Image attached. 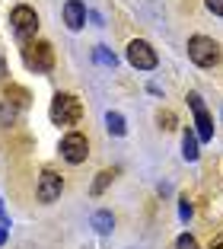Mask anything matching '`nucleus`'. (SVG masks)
Listing matches in <instances>:
<instances>
[{
    "label": "nucleus",
    "instance_id": "20",
    "mask_svg": "<svg viewBox=\"0 0 223 249\" xmlns=\"http://www.w3.org/2000/svg\"><path fill=\"white\" fill-rule=\"evenodd\" d=\"M182 217H191V205H188V198H182Z\"/></svg>",
    "mask_w": 223,
    "mask_h": 249
},
{
    "label": "nucleus",
    "instance_id": "19",
    "mask_svg": "<svg viewBox=\"0 0 223 249\" xmlns=\"http://www.w3.org/2000/svg\"><path fill=\"white\" fill-rule=\"evenodd\" d=\"M207 3V10H214L217 16H223V0H204Z\"/></svg>",
    "mask_w": 223,
    "mask_h": 249
},
{
    "label": "nucleus",
    "instance_id": "21",
    "mask_svg": "<svg viewBox=\"0 0 223 249\" xmlns=\"http://www.w3.org/2000/svg\"><path fill=\"white\" fill-rule=\"evenodd\" d=\"M207 249H223V233L220 236H214V240H210V246Z\"/></svg>",
    "mask_w": 223,
    "mask_h": 249
},
{
    "label": "nucleus",
    "instance_id": "16",
    "mask_svg": "<svg viewBox=\"0 0 223 249\" xmlns=\"http://www.w3.org/2000/svg\"><path fill=\"white\" fill-rule=\"evenodd\" d=\"M156 122H159V128L163 131H175V112H169V109H159V115H156Z\"/></svg>",
    "mask_w": 223,
    "mask_h": 249
},
{
    "label": "nucleus",
    "instance_id": "8",
    "mask_svg": "<svg viewBox=\"0 0 223 249\" xmlns=\"http://www.w3.org/2000/svg\"><path fill=\"white\" fill-rule=\"evenodd\" d=\"M188 106H191V112H194V124H198V141H210L214 138V122H210V115H207V109H204V103H201V96L198 93H188Z\"/></svg>",
    "mask_w": 223,
    "mask_h": 249
},
{
    "label": "nucleus",
    "instance_id": "12",
    "mask_svg": "<svg viewBox=\"0 0 223 249\" xmlns=\"http://www.w3.org/2000/svg\"><path fill=\"white\" fill-rule=\"evenodd\" d=\"M93 227H96V233H112V227H115V217H112V211H96L93 214Z\"/></svg>",
    "mask_w": 223,
    "mask_h": 249
},
{
    "label": "nucleus",
    "instance_id": "9",
    "mask_svg": "<svg viewBox=\"0 0 223 249\" xmlns=\"http://www.w3.org/2000/svg\"><path fill=\"white\" fill-rule=\"evenodd\" d=\"M64 22H67V29H83V22H86V7L80 3V0H67L64 3Z\"/></svg>",
    "mask_w": 223,
    "mask_h": 249
},
{
    "label": "nucleus",
    "instance_id": "7",
    "mask_svg": "<svg viewBox=\"0 0 223 249\" xmlns=\"http://www.w3.org/2000/svg\"><path fill=\"white\" fill-rule=\"evenodd\" d=\"M61 157H64L67 163H83L89 157V141L86 134H80V131H70L64 141H61Z\"/></svg>",
    "mask_w": 223,
    "mask_h": 249
},
{
    "label": "nucleus",
    "instance_id": "10",
    "mask_svg": "<svg viewBox=\"0 0 223 249\" xmlns=\"http://www.w3.org/2000/svg\"><path fill=\"white\" fill-rule=\"evenodd\" d=\"M3 99L7 103H13V106H19V109H29V89H22V87H16V83H10L7 87V93H3Z\"/></svg>",
    "mask_w": 223,
    "mask_h": 249
},
{
    "label": "nucleus",
    "instance_id": "15",
    "mask_svg": "<svg viewBox=\"0 0 223 249\" xmlns=\"http://www.w3.org/2000/svg\"><path fill=\"white\" fill-rule=\"evenodd\" d=\"M16 115H19V106H13V103H0V124H13L16 122Z\"/></svg>",
    "mask_w": 223,
    "mask_h": 249
},
{
    "label": "nucleus",
    "instance_id": "3",
    "mask_svg": "<svg viewBox=\"0 0 223 249\" xmlns=\"http://www.w3.org/2000/svg\"><path fill=\"white\" fill-rule=\"evenodd\" d=\"M22 61H26L29 71L48 73L51 67H54V48H51L48 42H29L26 48H22Z\"/></svg>",
    "mask_w": 223,
    "mask_h": 249
},
{
    "label": "nucleus",
    "instance_id": "17",
    "mask_svg": "<svg viewBox=\"0 0 223 249\" xmlns=\"http://www.w3.org/2000/svg\"><path fill=\"white\" fill-rule=\"evenodd\" d=\"M93 54H96V61H99V64H105V67H115V64H118V58H115L112 52H108L105 45H99V48H96Z\"/></svg>",
    "mask_w": 223,
    "mask_h": 249
},
{
    "label": "nucleus",
    "instance_id": "22",
    "mask_svg": "<svg viewBox=\"0 0 223 249\" xmlns=\"http://www.w3.org/2000/svg\"><path fill=\"white\" fill-rule=\"evenodd\" d=\"M3 240H7V224H0V246H3Z\"/></svg>",
    "mask_w": 223,
    "mask_h": 249
},
{
    "label": "nucleus",
    "instance_id": "13",
    "mask_svg": "<svg viewBox=\"0 0 223 249\" xmlns=\"http://www.w3.org/2000/svg\"><path fill=\"white\" fill-rule=\"evenodd\" d=\"M118 176V169H102L99 176H96V182H93V195H102V192L108 189V182Z\"/></svg>",
    "mask_w": 223,
    "mask_h": 249
},
{
    "label": "nucleus",
    "instance_id": "18",
    "mask_svg": "<svg viewBox=\"0 0 223 249\" xmlns=\"http://www.w3.org/2000/svg\"><path fill=\"white\" fill-rule=\"evenodd\" d=\"M175 249H198V243H194V236H188V233H182L179 240H175Z\"/></svg>",
    "mask_w": 223,
    "mask_h": 249
},
{
    "label": "nucleus",
    "instance_id": "1",
    "mask_svg": "<svg viewBox=\"0 0 223 249\" xmlns=\"http://www.w3.org/2000/svg\"><path fill=\"white\" fill-rule=\"evenodd\" d=\"M80 118H83V106H80V99L73 93H58L54 99H51V122L54 124H77Z\"/></svg>",
    "mask_w": 223,
    "mask_h": 249
},
{
    "label": "nucleus",
    "instance_id": "23",
    "mask_svg": "<svg viewBox=\"0 0 223 249\" xmlns=\"http://www.w3.org/2000/svg\"><path fill=\"white\" fill-rule=\"evenodd\" d=\"M3 73H7V64H3V58H0V77H3Z\"/></svg>",
    "mask_w": 223,
    "mask_h": 249
},
{
    "label": "nucleus",
    "instance_id": "2",
    "mask_svg": "<svg viewBox=\"0 0 223 249\" xmlns=\"http://www.w3.org/2000/svg\"><path fill=\"white\" fill-rule=\"evenodd\" d=\"M188 58L198 67H214L220 64V45L207 36H191L188 38Z\"/></svg>",
    "mask_w": 223,
    "mask_h": 249
},
{
    "label": "nucleus",
    "instance_id": "5",
    "mask_svg": "<svg viewBox=\"0 0 223 249\" xmlns=\"http://www.w3.org/2000/svg\"><path fill=\"white\" fill-rule=\"evenodd\" d=\"M61 192H64V179H61L54 169H42L38 189H35L38 201H42V205H51V201H58V198H61Z\"/></svg>",
    "mask_w": 223,
    "mask_h": 249
},
{
    "label": "nucleus",
    "instance_id": "11",
    "mask_svg": "<svg viewBox=\"0 0 223 249\" xmlns=\"http://www.w3.org/2000/svg\"><path fill=\"white\" fill-rule=\"evenodd\" d=\"M182 154H185V160H198V134L191 131V128H185L182 131Z\"/></svg>",
    "mask_w": 223,
    "mask_h": 249
},
{
    "label": "nucleus",
    "instance_id": "4",
    "mask_svg": "<svg viewBox=\"0 0 223 249\" xmlns=\"http://www.w3.org/2000/svg\"><path fill=\"white\" fill-rule=\"evenodd\" d=\"M10 26H13L16 38H32L38 32V16L32 7H13V13H10Z\"/></svg>",
    "mask_w": 223,
    "mask_h": 249
},
{
    "label": "nucleus",
    "instance_id": "6",
    "mask_svg": "<svg viewBox=\"0 0 223 249\" xmlns=\"http://www.w3.org/2000/svg\"><path fill=\"white\" fill-rule=\"evenodd\" d=\"M128 61H131V67H137V71H153V67H156V52H153L150 42L134 38V42L128 45Z\"/></svg>",
    "mask_w": 223,
    "mask_h": 249
},
{
    "label": "nucleus",
    "instance_id": "14",
    "mask_svg": "<svg viewBox=\"0 0 223 249\" xmlns=\"http://www.w3.org/2000/svg\"><path fill=\"white\" fill-rule=\"evenodd\" d=\"M105 128L115 134V138H121V134L128 131V128H124V118L118 115V112H108V115H105Z\"/></svg>",
    "mask_w": 223,
    "mask_h": 249
}]
</instances>
